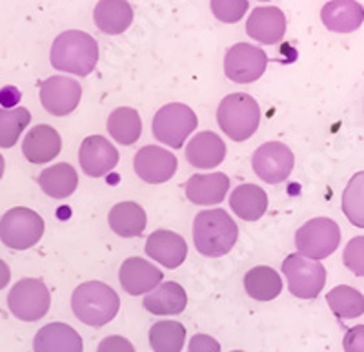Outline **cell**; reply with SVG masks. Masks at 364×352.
<instances>
[{
    "label": "cell",
    "instance_id": "obj_1",
    "mask_svg": "<svg viewBox=\"0 0 364 352\" xmlns=\"http://www.w3.org/2000/svg\"><path fill=\"white\" fill-rule=\"evenodd\" d=\"M50 61L55 70L86 77L99 63V46L91 35L70 29L55 38Z\"/></svg>",
    "mask_w": 364,
    "mask_h": 352
},
{
    "label": "cell",
    "instance_id": "obj_2",
    "mask_svg": "<svg viewBox=\"0 0 364 352\" xmlns=\"http://www.w3.org/2000/svg\"><path fill=\"white\" fill-rule=\"evenodd\" d=\"M239 239L237 223L223 208L204 210L193 221L195 247L203 256L219 257L228 254Z\"/></svg>",
    "mask_w": 364,
    "mask_h": 352
},
{
    "label": "cell",
    "instance_id": "obj_3",
    "mask_svg": "<svg viewBox=\"0 0 364 352\" xmlns=\"http://www.w3.org/2000/svg\"><path fill=\"white\" fill-rule=\"evenodd\" d=\"M71 309L84 325L104 327L119 312L120 298L106 283L86 281L75 289L71 296Z\"/></svg>",
    "mask_w": 364,
    "mask_h": 352
},
{
    "label": "cell",
    "instance_id": "obj_4",
    "mask_svg": "<svg viewBox=\"0 0 364 352\" xmlns=\"http://www.w3.org/2000/svg\"><path fill=\"white\" fill-rule=\"evenodd\" d=\"M217 123L232 141L242 143L253 135L261 123V108L248 93L226 95L217 110Z\"/></svg>",
    "mask_w": 364,
    "mask_h": 352
},
{
    "label": "cell",
    "instance_id": "obj_5",
    "mask_svg": "<svg viewBox=\"0 0 364 352\" xmlns=\"http://www.w3.org/2000/svg\"><path fill=\"white\" fill-rule=\"evenodd\" d=\"M44 219L31 208L15 207L0 219V239L13 250H28L42 239Z\"/></svg>",
    "mask_w": 364,
    "mask_h": 352
},
{
    "label": "cell",
    "instance_id": "obj_6",
    "mask_svg": "<svg viewBox=\"0 0 364 352\" xmlns=\"http://www.w3.org/2000/svg\"><path fill=\"white\" fill-rule=\"evenodd\" d=\"M197 125H199V119L190 106L171 103L162 106L155 113L151 132H154L155 139L162 145H168L171 148H182L188 135L193 130H197Z\"/></svg>",
    "mask_w": 364,
    "mask_h": 352
},
{
    "label": "cell",
    "instance_id": "obj_7",
    "mask_svg": "<svg viewBox=\"0 0 364 352\" xmlns=\"http://www.w3.org/2000/svg\"><path fill=\"white\" fill-rule=\"evenodd\" d=\"M295 244L301 256L324 259L336 252L341 244V228L328 217H315L302 224L295 234Z\"/></svg>",
    "mask_w": 364,
    "mask_h": 352
},
{
    "label": "cell",
    "instance_id": "obj_8",
    "mask_svg": "<svg viewBox=\"0 0 364 352\" xmlns=\"http://www.w3.org/2000/svg\"><path fill=\"white\" fill-rule=\"evenodd\" d=\"M282 272L288 279V289L301 299H314L321 294L326 283V269L315 259L290 254L282 263Z\"/></svg>",
    "mask_w": 364,
    "mask_h": 352
},
{
    "label": "cell",
    "instance_id": "obj_9",
    "mask_svg": "<svg viewBox=\"0 0 364 352\" xmlns=\"http://www.w3.org/2000/svg\"><path fill=\"white\" fill-rule=\"evenodd\" d=\"M51 294L44 281L33 278L21 279L8 296V307L22 321H38L50 311Z\"/></svg>",
    "mask_w": 364,
    "mask_h": 352
},
{
    "label": "cell",
    "instance_id": "obj_10",
    "mask_svg": "<svg viewBox=\"0 0 364 352\" xmlns=\"http://www.w3.org/2000/svg\"><path fill=\"white\" fill-rule=\"evenodd\" d=\"M268 66V55L252 44L232 46L224 57V73L237 84H250L261 79Z\"/></svg>",
    "mask_w": 364,
    "mask_h": 352
},
{
    "label": "cell",
    "instance_id": "obj_11",
    "mask_svg": "<svg viewBox=\"0 0 364 352\" xmlns=\"http://www.w3.org/2000/svg\"><path fill=\"white\" fill-rule=\"evenodd\" d=\"M253 170L264 182L277 185L290 177L294 170V152L282 143H266L253 154Z\"/></svg>",
    "mask_w": 364,
    "mask_h": 352
},
{
    "label": "cell",
    "instance_id": "obj_12",
    "mask_svg": "<svg viewBox=\"0 0 364 352\" xmlns=\"http://www.w3.org/2000/svg\"><path fill=\"white\" fill-rule=\"evenodd\" d=\"M82 97V88L75 79L55 75L41 84V103L48 113L55 117L70 115L77 110Z\"/></svg>",
    "mask_w": 364,
    "mask_h": 352
},
{
    "label": "cell",
    "instance_id": "obj_13",
    "mask_svg": "<svg viewBox=\"0 0 364 352\" xmlns=\"http://www.w3.org/2000/svg\"><path fill=\"white\" fill-rule=\"evenodd\" d=\"M133 168L142 181L149 185H161L175 175L177 157L161 146H144L135 154Z\"/></svg>",
    "mask_w": 364,
    "mask_h": 352
},
{
    "label": "cell",
    "instance_id": "obj_14",
    "mask_svg": "<svg viewBox=\"0 0 364 352\" xmlns=\"http://www.w3.org/2000/svg\"><path fill=\"white\" fill-rule=\"evenodd\" d=\"M80 168L90 177H102L109 174L119 162V152L102 135L86 137L79 150Z\"/></svg>",
    "mask_w": 364,
    "mask_h": 352
},
{
    "label": "cell",
    "instance_id": "obj_15",
    "mask_svg": "<svg viewBox=\"0 0 364 352\" xmlns=\"http://www.w3.org/2000/svg\"><path fill=\"white\" fill-rule=\"evenodd\" d=\"M119 279L129 296H141L161 285L162 272L142 257H129L120 266Z\"/></svg>",
    "mask_w": 364,
    "mask_h": 352
},
{
    "label": "cell",
    "instance_id": "obj_16",
    "mask_svg": "<svg viewBox=\"0 0 364 352\" xmlns=\"http://www.w3.org/2000/svg\"><path fill=\"white\" fill-rule=\"evenodd\" d=\"M246 33L261 44H277L284 38L286 17L279 8H255L246 22Z\"/></svg>",
    "mask_w": 364,
    "mask_h": 352
},
{
    "label": "cell",
    "instance_id": "obj_17",
    "mask_svg": "<svg viewBox=\"0 0 364 352\" xmlns=\"http://www.w3.org/2000/svg\"><path fill=\"white\" fill-rule=\"evenodd\" d=\"M146 254L166 269H177L186 259L188 244L178 234L170 230H157L146 241Z\"/></svg>",
    "mask_w": 364,
    "mask_h": 352
},
{
    "label": "cell",
    "instance_id": "obj_18",
    "mask_svg": "<svg viewBox=\"0 0 364 352\" xmlns=\"http://www.w3.org/2000/svg\"><path fill=\"white\" fill-rule=\"evenodd\" d=\"M63 150V139L53 126L37 125L29 130L22 143V154L33 165H44L57 157Z\"/></svg>",
    "mask_w": 364,
    "mask_h": 352
},
{
    "label": "cell",
    "instance_id": "obj_19",
    "mask_svg": "<svg viewBox=\"0 0 364 352\" xmlns=\"http://www.w3.org/2000/svg\"><path fill=\"white\" fill-rule=\"evenodd\" d=\"M226 157V145L217 133L200 132L186 146V159L191 166L200 170H211Z\"/></svg>",
    "mask_w": 364,
    "mask_h": 352
},
{
    "label": "cell",
    "instance_id": "obj_20",
    "mask_svg": "<svg viewBox=\"0 0 364 352\" xmlns=\"http://www.w3.org/2000/svg\"><path fill=\"white\" fill-rule=\"evenodd\" d=\"M35 352H82V338L66 323H50L37 332L33 340Z\"/></svg>",
    "mask_w": 364,
    "mask_h": 352
},
{
    "label": "cell",
    "instance_id": "obj_21",
    "mask_svg": "<svg viewBox=\"0 0 364 352\" xmlns=\"http://www.w3.org/2000/svg\"><path fill=\"white\" fill-rule=\"evenodd\" d=\"M323 24L336 33H352L363 26V6L355 0H331L321 11Z\"/></svg>",
    "mask_w": 364,
    "mask_h": 352
},
{
    "label": "cell",
    "instance_id": "obj_22",
    "mask_svg": "<svg viewBox=\"0 0 364 352\" xmlns=\"http://www.w3.org/2000/svg\"><path fill=\"white\" fill-rule=\"evenodd\" d=\"M142 305L155 316H177L188 305L186 290L175 281L161 283L154 290H149Z\"/></svg>",
    "mask_w": 364,
    "mask_h": 352
},
{
    "label": "cell",
    "instance_id": "obj_23",
    "mask_svg": "<svg viewBox=\"0 0 364 352\" xmlns=\"http://www.w3.org/2000/svg\"><path fill=\"white\" fill-rule=\"evenodd\" d=\"M93 21L102 33L120 35L132 26L133 9L128 0H99Z\"/></svg>",
    "mask_w": 364,
    "mask_h": 352
},
{
    "label": "cell",
    "instance_id": "obj_24",
    "mask_svg": "<svg viewBox=\"0 0 364 352\" xmlns=\"http://www.w3.org/2000/svg\"><path fill=\"white\" fill-rule=\"evenodd\" d=\"M230 188V179L223 172L208 175H193L186 182V197L195 205L223 203Z\"/></svg>",
    "mask_w": 364,
    "mask_h": 352
},
{
    "label": "cell",
    "instance_id": "obj_25",
    "mask_svg": "<svg viewBox=\"0 0 364 352\" xmlns=\"http://www.w3.org/2000/svg\"><path fill=\"white\" fill-rule=\"evenodd\" d=\"M230 207L240 219L257 221L261 219L268 210V195L257 185H239L230 197Z\"/></svg>",
    "mask_w": 364,
    "mask_h": 352
},
{
    "label": "cell",
    "instance_id": "obj_26",
    "mask_svg": "<svg viewBox=\"0 0 364 352\" xmlns=\"http://www.w3.org/2000/svg\"><path fill=\"white\" fill-rule=\"evenodd\" d=\"M109 227L120 237H139L144 232L148 217L144 208L133 201L119 203L109 210Z\"/></svg>",
    "mask_w": 364,
    "mask_h": 352
},
{
    "label": "cell",
    "instance_id": "obj_27",
    "mask_svg": "<svg viewBox=\"0 0 364 352\" xmlns=\"http://www.w3.org/2000/svg\"><path fill=\"white\" fill-rule=\"evenodd\" d=\"M38 185L53 199H66L79 187V175L68 162H58L38 175Z\"/></svg>",
    "mask_w": 364,
    "mask_h": 352
},
{
    "label": "cell",
    "instance_id": "obj_28",
    "mask_svg": "<svg viewBox=\"0 0 364 352\" xmlns=\"http://www.w3.org/2000/svg\"><path fill=\"white\" fill-rule=\"evenodd\" d=\"M245 289L250 298L257 301H272L282 290V279L269 266H255L245 276Z\"/></svg>",
    "mask_w": 364,
    "mask_h": 352
},
{
    "label": "cell",
    "instance_id": "obj_29",
    "mask_svg": "<svg viewBox=\"0 0 364 352\" xmlns=\"http://www.w3.org/2000/svg\"><path fill=\"white\" fill-rule=\"evenodd\" d=\"M108 132L119 145L132 146L142 133V120L139 112L128 106L113 110L108 117Z\"/></svg>",
    "mask_w": 364,
    "mask_h": 352
},
{
    "label": "cell",
    "instance_id": "obj_30",
    "mask_svg": "<svg viewBox=\"0 0 364 352\" xmlns=\"http://www.w3.org/2000/svg\"><path fill=\"white\" fill-rule=\"evenodd\" d=\"M186 341V328L178 321H159L149 328L154 352H181Z\"/></svg>",
    "mask_w": 364,
    "mask_h": 352
},
{
    "label": "cell",
    "instance_id": "obj_31",
    "mask_svg": "<svg viewBox=\"0 0 364 352\" xmlns=\"http://www.w3.org/2000/svg\"><path fill=\"white\" fill-rule=\"evenodd\" d=\"M326 301L330 305L331 312L337 318L343 319H352L359 318L364 312V298L359 290L353 286L339 285L333 290H330L326 296Z\"/></svg>",
    "mask_w": 364,
    "mask_h": 352
},
{
    "label": "cell",
    "instance_id": "obj_32",
    "mask_svg": "<svg viewBox=\"0 0 364 352\" xmlns=\"http://www.w3.org/2000/svg\"><path fill=\"white\" fill-rule=\"evenodd\" d=\"M31 120L28 108H0V148H11L17 145L22 130Z\"/></svg>",
    "mask_w": 364,
    "mask_h": 352
},
{
    "label": "cell",
    "instance_id": "obj_33",
    "mask_svg": "<svg viewBox=\"0 0 364 352\" xmlns=\"http://www.w3.org/2000/svg\"><path fill=\"white\" fill-rule=\"evenodd\" d=\"M363 181L364 175L357 174L355 177L350 181L348 188L344 190L343 195V210L348 216V219L352 221L353 224L363 228L364 219H363Z\"/></svg>",
    "mask_w": 364,
    "mask_h": 352
},
{
    "label": "cell",
    "instance_id": "obj_34",
    "mask_svg": "<svg viewBox=\"0 0 364 352\" xmlns=\"http://www.w3.org/2000/svg\"><path fill=\"white\" fill-rule=\"evenodd\" d=\"M248 11V0H211V13L226 24H235Z\"/></svg>",
    "mask_w": 364,
    "mask_h": 352
},
{
    "label": "cell",
    "instance_id": "obj_35",
    "mask_svg": "<svg viewBox=\"0 0 364 352\" xmlns=\"http://www.w3.org/2000/svg\"><path fill=\"white\" fill-rule=\"evenodd\" d=\"M363 244H364V237L359 236L355 239H352L348 243L346 250H344V265L348 269L352 270L353 274L357 276H363Z\"/></svg>",
    "mask_w": 364,
    "mask_h": 352
},
{
    "label": "cell",
    "instance_id": "obj_36",
    "mask_svg": "<svg viewBox=\"0 0 364 352\" xmlns=\"http://www.w3.org/2000/svg\"><path fill=\"white\" fill-rule=\"evenodd\" d=\"M97 352H135V347L122 336H108L100 341Z\"/></svg>",
    "mask_w": 364,
    "mask_h": 352
},
{
    "label": "cell",
    "instance_id": "obj_37",
    "mask_svg": "<svg viewBox=\"0 0 364 352\" xmlns=\"http://www.w3.org/2000/svg\"><path fill=\"white\" fill-rule=\"evenodd\" d=\"M190 352H220V343L208 334H195L190 341Z\"/></svg>",
    "mask_w": 364,
    "mask_h": 352
},
{
    "label": "cell",
    "instance_id": "obj_38",
    "mask_svg": "<svg viewBox=\"0 0 364 352\" xmlns=\"http://www.w3.org/2000/svg\"><path fill=\"white\" fill-rule=\"evenodd\" d=\"M364 327H353L348 331L346 338H344V348L346 352H363V338H364Z\"/></svg>",
    "mask_w": 364,
    "mask_h": 352
},
{
    "label": "cell",
    "instance_id": "obj_39",
    "mask_svg": "<svg viewBox=\"0 0 364 352\" xmlns=\"http://www.w3.org/2000/svg\"><path fill=\"white\" fill-rule=\"evenodd\" d=\"M11 279V272H9V266L4 259H0V290L6 289Z\"/></svg>",
    "mask_w": 364,
    "mask_h": 352
},
{
    "label": "cell",
    "instance_id": "obj_40",
    "mask_svg": "<svg viewBox=\"0 0 364 352\" xmlns=\"http://www.w3.org/2000/svg\"><path fill=\"white\" fill-rule=\"evenodd\" d=\"M2 175H4V157L0 155V179H2Z\"/></svg>",
    "mask_w": 364,
    "mask_h": 352
},
{
    "label": "cell",
    "instance_id": "obj_41",
    "mask_svg": "<svg viewBox=\"0 0 364 352\" xmlns=\"http://www.w3.org/2000/svg\"><path fill=\"white\" fill-rule=\"evenodd\" d=\"M261 2H268V0H261Z\"/></svg>",
    "mask_w": 364,
    "mask_h": 352
},
{
    "label": "cell",
    "instance_id": "obj_42",
    "mask_svg": "<svg viewBox=\"0 0 364 352\" xmlns=\"http://www.w3.org/2000/svg\"><path fill=\"white\" fill-rule=\"evenodd\" d=\"M233 352H242V351H233Z\"/></svg>",
    "mask_w": 364,
    "mask_h": 352
}]
</instances>
